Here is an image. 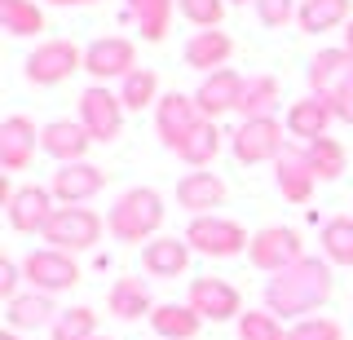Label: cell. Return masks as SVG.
<instances>
[{"label": "cell", "mask_w": 353, "mask_h": 340, "mask_svg": "<svg viewBox=\"0 0 353 340\" xmlns=\"http://www.w3.org/2000/svg\"><path fill=\"white\" fill-rule=\"evenodd\" d=\"M199 327H203V318H199L190 305H176V301L154 305V314H150V332L159 340H194Z\"/></svg>", "instance_id": "obj_28"}, {"label": "cell", "mask_w": 353, "mask_h": 340, "mask_svg": "<svg viewBox=\"0 0 353 340\" xmlns=\"http://www.w3.org/2000/svg\"><path fill=\"white\" fill-rule=\"evenodd\" d=\"M296 14H301V5H296V0H256V18H261L265 27H274V31L287 27Z\"/></svg>", "instance_id": "obj_39"}, {"label": "cell", "mask_w": 353, "mask_h": 340, "mask_svg": "<svg viewBox=\"0 0 353 340\" xmlns=\"http://www.w3.org/2000/svg\"><path fill=\"white\" fill-rule=\"evenodd\" d=\"M225 194H230V186L216 177V172H185L181 181H176V203L185 208L190 217H212L221 203H225Z\"/></svg>", "instance_id": "obj_19"}, {"label": "cell", "mask_w": 353, "mask_h": 340, "mask_svg": "<svg viewBox=\"0 0 353 340\" xmlns=\"http://www.w3.org/2000/svg\"><path fill=\"white\" fill-rule=\"evenodd\" d=\"M230 5H248V0H230ZM252 5H256V0H252Z\"/></svg>", "instance_id": "obj_44"}, {"label": "cell", "mask_w": 353, "mask_h": 340, "mask_svg": "<svg viewBox=\"0 0 353 340\" xmlns=\"http://www.w3.org/2000/svg\"><path fill=\"white\" fill-rule=\"evenodd\" d=\"M225 137H230V133H221V128H216V119H203V124H199L194 133L181 141V150H176V155H181V159H185V163H190V168L199 172V168H208V163H212V159L221 155Z\"/></svg>", "instance_id": "obj_31"}, {"label": "cell", "mask_w": 353, "mask_h": 340, "mask_svg": "<svg viewBox=\"0 0 353 340\" xmlns=\"http://www.w3.org/2000/svg\"><path fill=\"white\" fill-rule=\"evenodd\" d=\"M190 243L185 239H176V234H159V239H150L146 248H141V266H146L150 279H176V274H185L190 270Z\"/></svg>", "instance_id": "obj_23"}, {"label": "cell", "mask_w": 353, "mask_h": 340, "mask_svg": "<svg viewBox=\"0 0 353 340\" xmlns=\"http://www.w3.org/2000/svg\"><path fill=\"white\" fill-rule=\"evenodd\" d=\"M58 305H53V296L44 292H18L14 301H5V323L9 332H40V327H53L58 323Z\"/></svg>", "instance_id": "obj_22"}, {"label": "cell", "mask_w": 353, "mask_h": 340, "mask_svg": "<svg viewBox=\"0 0 353 340\" xmlns=\"http://www.w3.org/2000/svg\"><path fill=\"white\" fill-rule=\"evenodd\" d=\"M331 119H336V111H331V102L327 97H301V102H292V111H287V137H296L301 146H309V141H318V137H327V128H331Z\"/></svg>", "instance_id": "obj_21"}, {"label": "cell", "mask_w": 353, "mask_h": 340, "mask_svg": "<svg viewBox=\"0 0 353 340\" xmlns=\"http://www.w3.org/2000/svg\"><path fill=\"white\" fill-rule=\"evenodd\" d=\"M185 305L203 318V323H230V318L243 314V296L234 283L225 279H190V296H185Z\"/></svg>", "instance_id": "obj_13"}, {"label": "cell", "mask_w": 353, "mask_h": 340, "mask_svg": "<svg viewBox=\"0 0 353 340\" xmlns=\"http://www.w3.org/2000/svg\"><path fill=\"white\" fill-rule=\"evenodd\" d=\"M22 279L31 283V292L58 296V292H71L80 283V266H75V257H66L58 248H36L22 257Z\"/></svg>", "instance_id": "obj_8"}, {"label": "cell", "mask_w": 353, "mask_h": 340, "mask_svg": "<svg viewBox=\"0 0 353 340\" xmlns=\"http://www.w3.org/2000/svg\"><path fill=\"white\" fill-rule=\"evenodd\" d=\"M185 243H190L199 257H208V261H230V257H243V252L252 248V239H248V230H243L239 221H230V217H190V226H185Z\"/></svg>", "instance_id": "obj_4"}, {"label": "cell", "mask_w": 353, "mask_h": 340, "mask_svg": "<svg viewBox=\"0 0 353 340\" xmlns=\"http://www.w3.org/2000/svg\"><path fill=\"white\" fill-rule=\"evenodd\" d=\"M124 14L128 23L141 31L146 45H159L172 27V14H176V0H124Z\"/></svg>", "instance_id": "obj_25"}, {"label": "cell", "mask_w": 353, "mask_h": 340, "mask_svg": "<svg viewBox=\"0 0 353 340\" xmlns=\"http://www.w3.org/2000/svg\"><path fill=\"white\" fill-rule=\"evenodd\" d=\"M119 102H124V111L159 106V75L150 67H137L132 75H124V80H119Z\"/></svg>", "instance_id": "obj_34"}, {"label": "cell", "mask_w": 353, "mask_h": 340, "mask_svg": "<svg viewBox=\"0 0 353 340\" xmlns=\"http://www.w3.org/2000/svg\"><path fill=\"white\" fill-rule=\"evenodd\" d=\"M345 49L353 53V18H349V27H345Z\"/></svg>", "instance_id": "obj_41"}, {"label": "cell", "mask_w": 353, "mask_h": 340, "mask_svg": "<svg viewBox=\"0 0 353 340\" xmlns=\"http://www.w3.org/2000/svg\"><path fill=\"white\" fill-rule=\"evenodd\" d=\"M239 340H287V332L270 310H243L239 314Z\"/></svg>", "instance_id": "obj_37"}, {"label": "cell", "mask_w": 353, "mask_h": 340, "mask_svg": "<svg viewBox=\"0 0 353 340\" xmlns=\"http://www.w3.org/2000/svg\"><path fill=\"white\" fill-rule=\"evenodd\" d=\"M97 340H110V336H97Z\"/></svg>", "instance_id": "obj_46"}, {"label": "cell", "mask_w": 353, "mask_h": 340, "mask_svg": "<svg viewBox=\"0 0 353 340\" xmlns=\"http://www.w3.org/2000/svg\"><path fill=\"white\" fill-rule=\"evenodd\" d=\"M336 292V279H331V261L327 257H301L296 266H287L283 274H274L265 283V310L274 318H309L314 310H323Z\"/></svg>", "instance_id": "obj_1"}, {"label": "cell", "mask_w": 353, "mask_h": 340, "mask_svg": "<svg viewBox=\"0 0 353 340\" xmlns=\"http://www.w3.org/2000/svg\"><path fill=\"white\" fill-rule=\"evenodd\" d=\"M102 230H106V221L93 212V208H84V203L80 208H58V212H53V221L44 226V243L66 252V257H75V252L97 248Z\"/></svg>", "instance_id": "obj_5"}, {"label": "cell", "mask_w": 353, "mask_h": 340, "mask_svg": "<svg viewBox=\"0 0 353 340\" xmlns=\"http://www.w3.org/2000/svg\"><path fill=\"white\" fill-rule=\"evenodd\" d=\"M106 186V172L97 168V163H58V172L49 177V190H53V199H58L62 208H80L88 203L97 190Z\"/></svg>", "instance_id": "obj_15"}, {"label": "cell", "mask_w": 353, "mask_h": 340, "mask_svg": "<svg viewBox=\"0 0 353 340\" xmlns=\"http://www.w3.org/2000/svg\"><path fill=\"white\" fill-rule=\"evenodd\" d=\"M0 27L14 40H27V36H40L49 23H44V9L36 0H0Z\"/></svg>", "instance_id": "obj_32"}, {"label": "cell", "mask_w": 353, "mask_h": 340, "mask_svg": "<svg viewBox=\"0 0 353 340\" xmlns=\"http://www.w3.org/2000/svg\"><path fill=\"white\" fill-rule=\"evenodd\" d=\"M44 5H62V9H71V5H84V0H44Z\"/></svg>", "instance_id": "obj_42"}, {"label": "cell", "mask_w": 353, "mask_h": 340, "mask_svg": "<svg viewBox=\"0 0 353 340\" xmlns=\"http://www.w3.org/2000/svg\"><path fill=\"white\" fill-rule=\"evenodd\" d=\"M124 102H119V93H110L106 84H88L80 93V124L88 128V137L110 146L119 133H124Z\"/></svg>", "instance_id": "obj_10"}, {"label": "cell", "mask_w": 353, "mask_h": 340, "mask_svg": "<svg viewBox=\"0 0 353 340\" xmlns=\"http://www.w3.org/2000/svg\"><path fill=\"white\" fill-rule=\"evenodd\" d=\"M49 340H97V314L88 305H71L49 327Z\"/></svg>", "instance_id": "obj_35"}, {"label": "cell", "mask_w": 353, "mask_h": 340, "mask_svg": "<svg viewBox=\"0 0 353 340\" xmlns=\"http://www.w3.org/2000/svg\"><path fill=\"white\" fill-rule=\"evenodd\" d=\"M84 71L93 75V84L124 80L137 71V45L128 36H97L93 45H84Z\"/></svg>", "instance_id": "obj_12"}, {"label": "cell", "mask_w": 353, "mask_h": 340, "mask_svg": "<svg viewBox=\"0 0 353 340\" xmlns=\"http://www.w3.org/2000/svg\"><path fill=\"white\" fill-rule=\"evenodd\" d=\"M243 75L239 71H212V75H203V84L194 89V102H199V111H203V119H216V115H225V111H239V97H243Z\"/></svg>", "instance_id": "obj_20"}, {"label": "cell", "mask_w": 353, "mask_h": 340, "mask_svg": "<svg viewBox=\"0 0 353 340\" xmlns=\"http://www.w3.org/2000/svg\"><path fill=\"white\" fill-rule=\"evenodd\" d=\"M40 150V128L27 115H9L0 119V168L5 172H22Z\"/></svg>", "instance_id": "obj_18"}, {"label": "cell", "mask_w": 353, "mask_h": 340, "mask_svg": "<svg viewBox=\"0 0 353 340\" xmlns=\"http://www.w3.org/2000/svg\"><path fill=\"white\" fill-rule=\"evenodd\" d=\"M353 18V0H301V23L305 36H323V31H336V27H349Z\"/></svg>", "instance_id": "obj_26"}, {"label": "cell", "mask_w": 353, "mask_h": 340, "mask_svg": "<svg viewBox=\"0 0 353 340\" xmlns=\"http://www.w3.org/2000/svg\"><path fill=\"white\" fill-rule=\"evenodd\" d=\"M203 124V111H199V102H194V93H163L159 97V106H154V133H159V141L172 150H181V141L194 133V128Z\"/></svg>", "instance_id": "obj_11"}, {"label": "cell", "mask_w": 353, "mask_h": 340, "mask_svg": "<svg viewBox=\"0 0 353 340\" xmlns=\"http://www.w3.org/2000/svg\"><path fill=\"white\" fill-rule=\"evenodd\" d=\"M318 248H323V257L331 266H349L353 270V212H340V217H331V221H323Z\"/></svg>", "instance_id": "obj_30"}, {"label": "cell", "mask_w": 353, "mask_h": 340, "mask_svg": "<svg viewBox=\"0 0 353 340\" xmlns=\"http://www.w3.org/2000/svg\"><path fill=\"white\" fill-rule=\"evenodd\" d=\"M283 102V89L274 75H248L243 84V97H239V119H270Z\"/></svg>", "instance_id": "obj_29"}, {"label": "cell", "mask_w": 353, "mask_h": 340, "mask_svg": "<svg viewBox=\"0 0 353 340\" xmlns=\"http://www.w3.org/2000/svg\"><path fill=\"white\" fill-rule=\"evenodd\" d=\"M185 67L190 71H203V75H212V71H225V62L234 58V40L225 36V31H194L190 40H185Z\"/></svg>", "instance_id": "obj_24"}, {"label": "cell", "mask_w": 353, "mask_h": 340, "mask_svg": "<svg viewBox=\"0 0 353 340\" xmlns=\"http://www.w3.org/2000/svg\"><path fill=\"white\" fill-rule=\"evenodd\" d=\"M18 283H22V261L0 257V296H5V301H14V296H18Z\"/></svg>", "instance_id": "obj_40"}, {"label": "cell", "mask_w": 353, "mask_h": 340, "mask_svg": "<svg viewBox=\"0 0 353 340\" xmlns=\"http://www.w3.org/2000/svg\"><path fill=\"white\" fill-rule=\"evenodd\" d=\"M309 80V93L314 97H327L336 119L353 124V53L349 49H323L305 71Z\"/></svg>", "instance_id": "obj_3"}, {"label": "cell", "mask_w": 353, "mask_h": 340, "mask_svg": "<svg viewBox=\"0 0 353 340\" xmlns=\"http://www.w3.org/2000/svg\"><path fill=\"white\" fill-rule=\"evenodd\" d=\"M58 199H53V190L49 186H18L14 190V199L5 203V217H9V226L18 230V234H44V226L53 221V208Z\"/></svg>", "instance_id": "obj_14"}, {"label": "cell", "mask_w": 353, "mask_h": 340, "mask_svg": "<svg viewBox=\"0 0 353 340\" xmlns=\"http://www.w3.org/2000/svg\"><path fill=\"white\" fill-rule=\"evenodd\" d=\"M22 71H27V84H36V89H53V84L71 80L75 71H84V49L71 45V40H44V45H36L27 53Z\"/></svg>", "instance_id": "obj_6"}, {"label": "cell", "mask_w": 353, "mask_h": 340, "mask_svg": "<svg viewBox=\"0 0 353 340\" xmlns=\"http://www.w3.org/2000/svg\"><path fill=\"white\" fill-rule=\"evenodd\" d=\"M0 340H18V332H0Z\"/></svg>", "instance_id": "obj_43"}, {"label": "cell", "mask_w": 353, "mask_h": 340, "mask_svg": "<svg viewBox=\"0 0 353 340\" xmlns=\"http://www.w3.org/2000/svg\"><path fill=\"white\" fill-rule=\"evenodd\" d=\"M225 5L230 0H176V14L199 31H216L221 18H225Z\"/></svg>", "instance_id": "obj_36"}, {"label": "cell", "mask_w": 353, "mask_h": 340, "mask_svg": "<svg viewBox=\"0 0 353 340\" xmlns=\"http://www.w3.org/2000/svg\"><path fill=\"white\" fill-rule=\"evenodd\" d=\"M106 305H110V314L115 318H124V323H132V318H141V314H154V301H150V288L141 279H115L110 283V292H106Z\"/></svg>", "instance_id": "obj_27"}, {"label": "cell", "mask_w": 353, "mask_h": 340, "mask_svg": "<svg viewBox=\"0 0 353 340\" xmlns=\"http://www.w3.org/2000/svg\"><path fill=\"white\" fill-rule=\"evenodd\" d=\"M287 340H345V332H340L336 318L309 314V318H301V323L287 327Z\"/></svg>", "instance_id": "obj_38"}, {"label": "cell", "mask_w": 353, "mask_h": 340, "mask_svg": "<svg viewBox=\"0 0 353 340\" xmlns=\"http://www.w3.org/2000/svg\"><path fill=\"white\" fill-rule=\"evenodd\" d=\"M163 217H168L163 194L150 190V186H132V190H124L115 203H110L106 230H110V239H119V243H141L146 248L150 239H159Z\"/></svg>", "instance_id": "obj_2"}, {"label": "cell", "mask_w": 353, "mask_h": 340, "mask_svg": "<svg viewBox=\"0 0 353 340\" xmlns=\"http://www.w3.org/2000/svg\"><path fill=\"white\" fill-rule=\"evenodd\" d=\"M274 181H279V194L287 203H309V194H314V168H309V155L301 141H287V150L279 159H274Z\"/></svg>", "instance_id": "obj_16"}, {"label": "cell", "mask_w": 353, "mask_h": 340, "mask_svg": "<svg viewBox=\"0 0 353 340\" xmlns=\"http://www.w3.org/2000/svg\"><path fill=\"white\" fill-rule=\"evenodd\" d=\"M230 150H234L239 163H274L287 150V124H279V115L270 119H243V124L230 133Z\"/></svg>", "instance_id": "obj_7"}, {"label": "cell", "mask_w": 353, "mask_h": 340, "mask_svg": "<svg viewBox=\"0 0 353 340\" xmlns=\"http://www.w3.org/2000/svg\"><path fill=\"white\" fill-rule=\"evenodd\" d=\"M301 257H305V243H301V230L292 226H265L252 234V248H248V261L261 274H283Z\"/></svg>", "instance_id": "obj_9"}, {"label": "cell", "mask_w": 353, "mask_h": 340, "mask_svg": "<svg viewBox=\"0 0 353 340\" xmlns=\"http://www.w3.org/2000/svg\"><path fill=\"white\" fill-rule=\"evenodd\" d=\"M88 146H93V137H88V128L80 119H49L40 128V150L58 163H84Z\"/></svg>", "instance_id": "obj_17"}, {"label": "cell", "mask_w": 353, "mask_h": 340, "mask_svg": "<svg viewBox=\"0 0 353 340\" xmlns=\"http://www.w3.org/2000/svg\"><path fill=\"white\" fill-rule=\"evenodd\" d=\"M84 5H97V0H84Z\"/></svg>", "instance_id": "obj_45"}, {"label": "cell", "mask_w": 353, "mask_h": 340, "mask_svg": "<svg viewBox=\"0 0 353 340\" xmlns=\"http://www.w3.org/2000/svg\"><path fill=\"white\" fill-rule=\"evenodd\" d=\"M305 155H309V168H314V177H318V181H336L340 172L349 168V150L340 146V141L331 137V133H327V137H318V141H309Z\"/></svg>", "instance_id": "obj_33"}]
</instances>
